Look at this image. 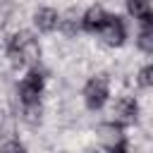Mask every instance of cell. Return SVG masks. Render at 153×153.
<instances>
[{"label": "cell", "mask_w": 153, "mask_h": 153, "mask_svg": "<svg viewBox=\"0 0 153 153\" xmlns=\"http://www.w3.org/2000/svg\"><path fill=\"white\" fill-rule=\"evenodd\" d=\"M7 57L14 67H24V65L36 67V62L41 57V45L33 38V33L19 31L7 41Z\"/></svg>", "instance_id": "obj_1"}, {"label": "cell", "mask_w": 153, "mask_h": 153, "mask_svg": "<svg viewBox=\"0 0 153 153\" xmlns=\"http://www.w3.org/2000/svg\"><path fill=\"white\" fill-rule=\"evenodd\" d=\"M43 86H45V76L38 67H31L26 72V76L22 79L19 84V100L24 108L29 105H41V93H43Z\"/></svg>", "instance_id": "obj_2"}, {"label": "cell", "mask_w": 153, "mask_h": 153, "mask_svg": "<svg viewBox=\"0 0 153 153\" xmlns=\"http://www.w3.org/2000/svg\"><path fill=\"white\" fill-rule=\"evenodd\" d=\"M108 96H110V81L105 74H96L86 81L84 86V103L88 110H100L105 103H108Z\"/></svg>", "instance_id": "obj_3"}, {"label": "cell", "mask_w": 153, "mask_h": 153, "mask_svg": "<svg viewBox=\"0 0 153 153\" xmlns=\"http://www.w3.org/2000/svg\"><path fill=\"white\" fill-rule=\"evenodd\" d=\"M98 36H100L108 45H112V48L122 45L124 38H127V26H124L122 17H117V14H108V19H105V24L100 26Z\"/></svg>", "instance_id": "obj_4"}, {"label": "cell", "mask_w": 153, "mask_h": 153, "mask_svg": "<svg viewBox=\"0 0 153 153\" xmlns=\"http://www.w3.org/2000/svg\"><path fill=\"white\" fill-rule=\"evenodd\" d=\"M105 19H108V12H105L100 5H91V7L79 17V26H81V31H86V33H98L100 26L105 24Z\"/></svg>", "instance_id": "obj_5"}, {"label": "cell", "mask_w": 153, "mask_h": 153, "mask_svg": "<svg viewBox=\"0 0 153 153\" xmlns=\"http://www.w3.org/2000/svg\"><path fill=\"white\" fill-rule=\"evenodd\" d=\"M115 120H117V124H129V122H136V117H139V103L134 100V98H120L117 103H115Z\"/></svg>", "instance_id": "obj_6"}, {"label": "cell", "mask_w": 153, "mask_h": 153, "mask_svg": "<svg viewBox=\"0 0 153 153\" xmlns=\"http://www.w3.org/2000/svg\"><path fill=\"white\" fill-rule=\"evenodd\" d=\"M57 22H60V14H57V10H53V7H41V10L33 12V24H36V29H38L41 33L55 31V29H57Z\"/></svg>", "instance_id": "obj_7"}, {"label": "cell", "mask_w": 153, "mask_h": 153, "mask_svg": "<svg viewBox=\"0 0 153 153\" xmlns=\"http://www.w3.org/2000/svg\"><path fill=\"white\" fill-rule=\"evenodd\" d=\"M98 134H100V141H103L105 148H110V146L120 143L122 139H127L124 131H122V124H117V122H105V124H100V127H98Z\"/></svg>", "instance_id": "obj_8"}, {"label": "cell", "mask_w": 153, "mask_h": 153, "mask_svg": "<svg viewBox=\"0 0 153 153\" xmlns=\"http://www.w3.org/2000/svg\"><path fill=\"white\" fill-rule=\"evenodd\" d=\"M127 12L139 19L141 24H153V10H151V0H127Z\"/></svg>", "instance_id": "obj_9"}, {"label": "cell", "mask_w": 153, "mask_h": 153, "mask_svg": "<svg viewBox=\"0 0 153 153\" xmlns=\"http://www.w3.org/2000/svg\"><path fill=\"white\" fill-rule=\"evenodd\" d=\"M139 48L151 55L153 53V24H141V31H139V38H136Z\"/></svg>", "instance_id": "obj_10"}, {"label": "cell", "mask_w": 153, "mask_h": 153, "mask_svg": "<svg viewBox=\"0 0 153 153\" xmlns=\"http://www.w3.org/2000/svg\"><path fill=\"white\" fill-rule=\"evenodd\" d=\"M57 29H62V31H65L67 36H74V33H76V31L81 29V26H79V17L74 19V12H69V14L65 17V19L60 17V22H57Z\"/></svg>", "instance_id": "obj_11"}, {"label": "cell", "mask_w": 153, "mask_h": 153, "mask_svg": "<svg viewBox=\"0 0 153 153\" xmlns=\"http://www.w3.org/2000/svg\"><path fill=\"white\" fill-rule=\"evenodd\" d=\"M136 81H139L141 88H151V86H153V65H146V67L139 72V79H136Z\"/></svg>", "instance_id": "obj_12"}, {"label": "cell", "mask_w": 153, "mask_h": 153, "mask_svg": "<svg viewBox=\"0 0 153 153\" xmlns=\"http://www.w3.org/2000/svg\"><path fill=\"white\" fill-rule=\"evenodd\" d=\"M0 153H26V148H24V143H19V141H5L2 146H0Z\"/></svg>", "instance_id": "obj_13"}, {"label": "cell", "mask_w": 153, "mask_h": 153, "mask_svg": "<svg viewBox=\"0 0 153 153\" xmlns=\"http://www.w3.org/2000/svg\"><path fill=\"white\" fill-rule=\"evenodd\" d=\"M108 153H129V143H127V139H122L120 143H115V146H110V148H105Z\"/></svg>", "instance_id": "obj_14"}]
</instances>
